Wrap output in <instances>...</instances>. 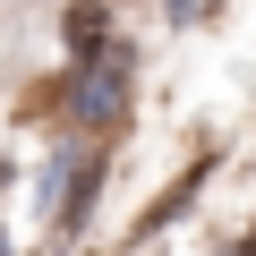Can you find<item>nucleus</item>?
Here are the masks:
<instances>
[{
    "instance_id": "obj_2",
    "label": "nucleus",
    "mask_w": 256,
    "mask_h": 256,
    "mask_svg": "<svg viewBox=\"0 0 256 256\" xmlns=\"http://www.w3.org/2000/svg\"><path fill=\"white\" fill-rule=\"evenodd\" d=\"M68 43H77L86 60H94V52H111V18H102V9H68Z\"/></svg>"
},
{
    "instance_id": "obj_1",
    "label": "nucleus",
    "mask_w": 256,
    "mask_h": 256,
    "mask_svg": "<svg viewBox=\"0 0 256 256\" xmlns=\"http://www.w3.org/2000/svg\"><path fill=\"white\" fill-rule=\"evenodd\" d=\"M77 111H86L94 128H111V120L128 111V52H94V60H86V77H77Z\"/></svg>"
}]
</instances>
